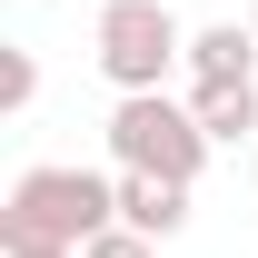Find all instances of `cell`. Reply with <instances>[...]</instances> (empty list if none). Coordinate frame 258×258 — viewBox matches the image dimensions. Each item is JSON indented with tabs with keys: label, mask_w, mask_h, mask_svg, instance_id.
Masks as SVG:
<instances>
[{
	"label": "cell",
	"mask_w": 258,
	"mask_h": 258,
	"mask_svg": "<svg viewBox=\"0 0 258 258\" xmlns=\"http://www.w3.org/2000/svg\"><path fill=\"white\" fill-rule=\"evenodd\" d=\"M99 228H119V179L70 169V159L20 169L0 199V248H90Z\"/></svg>",
	"instance_id": "6da1fadb"
},
{
	"label": "cell",
	"mask_w": 258,
	"mask_h": 258,
	"mask_svg": "<svg viewBox=\"0 0 258 258\" xmlns=\"http://www.w3.org/2000/svg\"><path fill=\"white\" fill-rule=\"evenodd\" d=\"M248 30H258V20H248Z\"/></svg>",
	"instance_id": "30bf717a"
},
{
	"label": "cell",
	"mask_w": 258,
	"mask_h": 258,
	"mask_svg": "<svg viewBox=\"0 0 258 258\" xmlns=\"http://www.w3.org/2000/svg\"><path fill=\"white\" fill-rule=\"evenodd\" d=\"M90 50H99V80L119 99H139V90H169V70L189 60V30L169 20V0H109Z\"/></svg>",
	"instance_id": "7a4b0ae2"
},
{
	"label": "cell",
	"mask_w": 258,
	"mask_h": 258,
	"mask_svg": "<svg viewBox=\"0 0 258 258\" xmlns=\"http://www.w3.org/2000/svg\"><path fill=\"white\" fill-rule=\"evenodd\" d=\"M0 258H80V248H0Z\"/></svg>",
	"instance_id": "9c48e42d"
},
{
	"label": "cell",
	"mask_w": 258,
	"mask_h": 258,
	"mask_svg": "<svg viewBox=\"0 0 258 258\" xmlns=\"http://www.w3.org/2000/svg\"><path fill=\"white\" fill-rule=\"evenodd\" d=\"M80 258H159V238H139V228H99Z\"/></svg>",
	"instance_id": "ba28073f"
},
{
	"label": "cell",
	"mask_w": 258,
	"mask_h": 258,
	"mask_svg": "<svg viewBox=\"0 0 258 258\" xmlns=\"http://www.w3.org/2000/svg\"><path fill=\"white\" fill-rule=\"evenodd\" d=\"M109 159L119 169H149V179H179L189 189L199 169H209V129L189 119V99H169V90H139L109 109Z\"/></svg>",
	"instance_id": "3957f363"
},
{
	"label": "cell",
	"mask_w": 258,
	"mask_h": 258,
	"mask_svg": "<svg viewBox=\"0 0 258 258\" xmlns=\"http://www.w3.org/2000/svg\"><path fill=\"white\" fill-rule=\"evenodd\" d=\"M40 99V60L30 50H0V109H30Z\"/></svg>",
	"instance_id": "52a82bcc"
},
{
	"label": "cell",
	"mask_w": 258,
	"mask_h": 258,
	"mask_svg": "<svg viewBox=\"0 0 258 258\" xmlns=\"http://www.w3.org/2000/svg\"><path fill=\"white\" fill-rule=\"evenodd\" d=\"M238 80H258V30H238V20L189 30V90H238Z\"/></svg>",
	"instance_id": "277c9868"
},
{
	"label": "cell",
	"mask_w": 258,
	"mask_h": 258,
	"mask_svg": "<svg viewBox=\"0 0 258 258\" xmlns=\"http://www.w3.org/2000/svg\"><path fill=\"white\" fill-rule=\"evenodd\" d=\"M189 119L209 129V149H238L258 129V80H238V90H189Z\"/></svg>",
	"instance_id": "8992f818"
},
{
	"label": "cell",
	"mask_w": 258,
	"mask_h": 258,
	"mask_svg": "<svg viewBox=\"0 0 258 258\" xmlns=\"http://www.w3.org/2000/svg\"><path fill=\"white\" fill-rule=\"evenodd\" d=\"M119 228L179 238V228H189V189H179V179H149V169H119Z\"/></svg>",
	"instance_id": "5b68a950"
}]
</instances>
